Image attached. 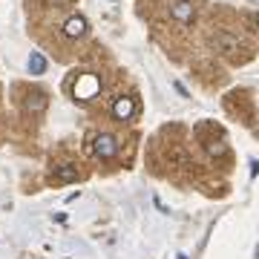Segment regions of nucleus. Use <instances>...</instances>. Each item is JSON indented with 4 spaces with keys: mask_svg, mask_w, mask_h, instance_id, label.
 <instances>
[{
    "mask_svg": "<svg viewBox=\"0 0 259 259\" xmlns=\"http://www.w3.org/2000/svg\"><path fill=\"white\" fill-rule=\"evenodd\" d=\"M216 44L228 52V55H236V52H242V44L236 40V37H231V35H219L216 37Z\"/></svg>",
    "mask_w": 259,
    "mask_h": 259,
    "instance_id": "obj_7",
    "label": "nucleus"
},
{
    "mask_svg": "<svg viewBox=\"0 0 259 259\" xmlns=\"http://www.w3.org/2000/svg\"><path fill=\"white\" fill-rule=\"evenodd\" d=\"M29 69H32L35 75H40L44 69H47V61H44V58H40V55L35 52V55H32V61H29Z\"/></svg>",
    "mask_w": 259,
    "mask_h": 259,
    "instance_id": "obj_8",
    "label": "nucleus"
},
{
    "mask_svg": "<svg viewBox=\"0 0 259 259\" xmlns=\"http://www.w3.org/2000/svg\"><path fill=\"white\" fill-rule=\"evenodd\" d=\"M253 3H259V0H253Z\"/></svg>",
    "mask_w": 259,
    "mask_h": 259,
    "instance_id": "obj_9",
    "label": "nucleus"
},
{
    "mask_svg": "<svg viewBox=\"0 0 259 259\" xmlns=\"http://www.w3.org/2000/svg\"><path fill=\"white\" fill-rule=\"evenodd\" d=\"M193 15H196V6H193V3H187V0H182V3H176V6H173V18L182 20V23H190V20H193Z\"/></svg>",
    "mask_w": 259,
    "mask_h": 259,
    "instance_id": "obj_6",
    "label": "nucleus"
},
{
    "mask_svg": "<svg viewBox=\"0 0 259 259\" xmlns=\"http://www.w3.org/2000/svg\"><path fill=\"white\" fill-rule=\"evenodd\" d=\"M81 179V170L75 164H61L52 170V176H49V182L52 185H66V182H78Z\"/></svg>",
    "mask_w": 259,
    "mask_h": 259,
    "instance_id": "obj_4",
    "label": "nucleus"
},
{
    "mask_svg": "<svg viewBox=\"0 0 259 259\" xmlns=\"http://www.w3.org/2000/svg\"><path fill=\"white\" fill-rule=\"evenodd\" d=\"M90 150H93V156L98 161H112V158L118 156L121 141L112 133H95L93 139H90Z\"/></svg>",
    "mask_w": 259,
    "mask_h": 259,
    "instance_id": "obj_1",
    "label": "nucleus"
},
{
    "mask_svg": "<svg viewBox=\"0 0 259 259\" xmlns=\"http://www.w3.org/2000/svg\"><path fill=\"white\" fill-rule=\"evenodd\" d=\"M64 32H66L69 37H81V35H87V20H83L81 15H72V18L66 20Z\"/></svg>",
    "mask_w": 259,
    "mask_h": 259,
    "instance_id": "obj_5",
    "label": "nucleus"
},
{
    "mask_svg": "<svg viewBox=\"0 0 259 259\" xmlns=\"http://www.w3.org/2000/svg\"><path fill=\"white\" fill-rule=\"evenodd\" d=\"M98 87H101V81H98L95 75H81L78 83H75V90H72L75 101H90V98H95Z\"/></svg>",
    "mask_w": 259,
    "mask_h": 259,
    "instance_id": "obj_2",
    "label": "nucleus"
},
{
    "mask_svg": "<svg viewBox=\"0 0 259 259\" xmlns=\"http://www.w3.org/2000/svg\"><path fill=\"white\" fill-rule=\"evenodd\" d=\"M136 115V98H130V95H118L115 104H112V118L115 121H130Z\"/></svg>",
    "mask_w": 259,
    "mask_h": 259,
    "instance_id": "obj_3",
    "label": "nucleus"
}]
</instances>
